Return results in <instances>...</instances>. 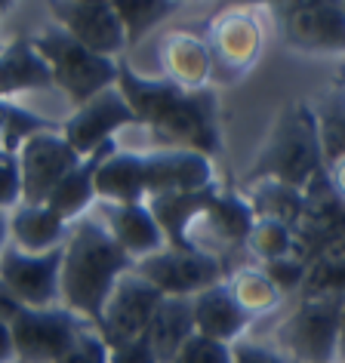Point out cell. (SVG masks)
Segmentation results:
<instances>
[{"instance_id": "obj_1", "label": "cell", "mask_w": 345, "mask_h": 363, "mask_svg": "<svg viewBox=\"0 0 345 363\" xmlns=\"http://www.w3.org/2000/svg\"><path fill=\"white\" fill-rule=\"evenodd\" d=\"M117 89L133 108L136 121L151 126L154 139L170 151H197L204 157L219 154L216 99L204 89H185L170 77L148 80L133 68L117 65Z\"/></svg>"}, {"instance_id": "obj_2", "label": "cell", "mask_w": 345, "mask_h": 363, "mask_svg": "<svg viewBox=\"0 0 345 363\" xmlns=\"http://www.w3.org/2000/svg\"><path fill=\"white\" fill-rule=\"evenodd\" d=\"M133 265L136 262L117 247L99 219L84 216L71 222L62 247V308L96 326L111 289Z\"/></svg>"}, {"instance_id": "obj_3", "label": "cell", "mask_w": 345, "mask_h": 363, "mask_svg": "<svg viewBox=\"0 0 345 363\" xmlns=\"http://www.w3.org/2000/svg\"><path fill=\"white\" fill-rule=\"evenodd\" d=\"M317 172H324V151L314 111L312 105H293L280 114L265 148L247 169V182H280L302 191Z\"/></svg>"}, {"instance_id": "obj_4", "label": "cell", "mask_w": 345, "mask_h": 363, "mask_svg": "<svg viewBox=\"0 0 345 363\" xmlns=\"http://www.w3.org/2000/svg\"><path fill=\"white\" fill-rule=\"evenodd\" d=\"M31 43L40 52V59L47 62L53 84L75 102V108L87 105L89 99H96L105 89L117 86V62L80 47L62 25H47L43 31L34 34Z\"/></svg>"}, {"instance_id": "obj_5", "label": "cell", "mask_w": 345, "mask_h": 363, "mask_svg": "<svg viewBox=\"0 0 345 363\" xmlns=\"http://www.w3.org/2000/svg\"><path fill=\"white\" fill-rule=\"evenodd\" d=\"M345 296L305 298L278 330L280 351L296 363H336Z\"/></svg>"}, {"instance_id": "obj_6", "label": "cell", "mask_w": 345, "mask_h": 363, "mask_svg": "<svg viewBox=\"0 0 345 363\" xmlns=\"http://www.w3.org/2000/svg\"><path fill=\"white\" fill-rule=\"evenodd\" d=\"M87 320L68 308H22L10 320L16 360L19 363H59L75 348Z\"/></svg>"}, {"instance_id": "obj_7", "label": "cell", "mask_w": 345, "mask_h": 363, "mask_svg": "<svg viewBox=\"0 0 345 363\" xmlns=\"http://www.w3.org/2000/svg\"><path fill=\"white\" fill-rule=\"evenodd\" d=\"M160 302H163V293L158 286L148 284L136 268L126 271V274L117 280V286L111 289V296H108L102 317H99V323H96V333L102 335V342L108 348L145 339L148 323Z\"/></svg>"}, {"instance_id": "obj_8", "label": "cell", "mask_w": 345, "mask_h": 363, "mask_svg": "<svg viewBox=\"0 0 345 363\" xmlns=\"http://www.w3.org/2000/svg\"><path fill=\"white\" fill-rule=\"evenodd\" d=\"M0 284L22 308H56V302H62V247L25 252L6 243L0 252Z\"/></svg>"}, {"instance_id": "obj_9", "label": "cell", "mask_w": 345, "mask_h": 363, "mask_svg": "<svg viewBox=\"0 0 345 363\" xmlns=\"http://www.w3.org/2000/svg\"><path fill=\"white\" fill-rule=\"evenodd\" d=\"M133 268L148 284L158 286L163 296H197L204 289L222 284V277H225V262L201 250L163 247L154 256L136 262Z\"/></svg>"}, {"instance_id": "obj_10", "label": "cell", "mask_w": 345, "mask_h": 363, "mask_svg": "<svg viewBox=\"0 0 345 363\" xmlns=\"http://www.w3.org/2000/svg\"><path fill=\"white\" fill-rule=\"evenodd\" d=\"M80 154L65 142L62 133L43 130L31 135L19 148L22 163V203H47L56 185L75 167H80Z\"/></svg>"}, {"instance_id": "obj_11", "label": "cell", "mask_w": 345, "mask_h": 363, "mask_svg": "<svg viewBox=\"0 0 345 363\" xmlns=\"http://www.w3.org/2000/svg\"><path fill=\"white\" fill-rule=\"evenodd\" d=\"M121 126H139V121H136L133 108L126 105V99L121 96V89L111 86L105 93H99L96 99H89L87 105H80L62 123V135L80 157H89L102 145L114 142V133Z\"/></svg>"}, {"instance_id": "obj_12", "label": "cell", "mask_w": 345, "mask_h": 363, "mask_svg": "<svg viewBox=\"0 0 345 363\" xmlns=\"http://www.w3.org/2000/svg\"><path fill=\"white\" fill-rule=\"evenodd\" d=\"M50 16L96 56L111 59L130 43L114 4H50Z\"/></svg>"}, {"instance_id": "obj_13", "label": "cell", "mask_w": 345, "mask_h": 363, "mask_svg": "<svg viewBox=\"0 0 345 363\" xmlns=\"http://www.w3.org/2000/svg\"><path fill=\"white\" fill-rule=\"evenodd\" d=\"M284 38L296 50H345V4H290L278 10Z\"/></svg>"}, {"instance_id": "obj_14", "label": "cell", "mask_w": 345, "mask_h": 363, "mask_svg": "<svg viewBox=\"0 0 345 363\" xmlns=\"http://www.w3.org/2000/svg\"><path fill=\"white\" fill-rule=\"evenodd\" d=\"M145 179H148V201L167 194H192L213 188V167L210 157L197 151L158 148L145 154Z\"/></svg>"}, {"instance_id": "obj_15", "label": "cell", "mask_w": 345, "mask_h": 363, "mask_svg": "<svg viewBox=\"0 0 345 363\" xmlns=\"http://www.w3.org/2000/svg\"><path fill=\"white\" fill-rule=\"evenodd\" d=\"M99 222L105 225V231L114 238V243L121 247L133 262H142L160 252L167 247L158 219L151 216L148 203H108L96 201Z\"/></svg>"}, {"instance_id": "obj_16", "label": "cell", "mask_w": 345, "mask_h": 363, "mask_svg": "<svg viewBox=\"0 0 345 363\" xmlns=\"http://www.w3.org/2000/svg\"><path fill=\"white\" fill-rule=\"evenodd\" d=\"M253 225H256V213H253L250 201H241L238 194H216L213 203L188 228V238L195 231H201V238L192 240L188 247L207 252L210 240L219 243V247H247Z\"/></svg>"}, {"instance_id": "obj_17", "label": "cell", "mask_w": 345, "mask_h": 363, "mask_svg": "<svg viewBox=\"0 0 345 363\" xmlns=\"http://www.w3.org/2000/svg\"><path fill=\"white\" fill-rule=\"evenodd\" d=\"M192 308H195L197 335H207V339L222 342V345H231L253 320V317L243 311V305L234 298L231 286L225 284V280L210 289H204V293L192 296Z\"/></svg>"}, {"instance_id": "obj_18", "label": "cell", "mask_w": 345, "mask_h": 363, "mask_svg": "<svg viewBox=\"0 0 345 363\" xmlns=\"http://www.w3.org/2000/svg\"><path fill=\"white\" fill-rule=\"evenodd\" d=\"M96 201L108 203H145L148 179H145V154L114 151L96 169Z\"/></svg>"}, {"instance_id": "obj_19", "label": "cell", "mask_w": 345, "mask_h": 363, "mask_svg": "<svg viewBox=\"0 0 345 363\" xmlns=\"http://www.w3.org/2000/svg\"><path fill=\"white\" fill-rule=\"evenodd\" d=\"M262 43L259 25L247 13H225L213 31V50H210V65L222 62L225 74H241L247 65H253Z\"/></svg>"}, {"instance_id": "obj_20", "label": "cell", "mask_w": 345, "mask_h": 363, "mask_svg": "<svg viewBox=\"0 0 345 363\" xmlns=\"http://www.w3.org/2000/svg\"><path fill=\"white\" fill-rule=\"evenodd\" d=\"M71 222L47 203H22L10 213V243L25 252H50L65 247Z\"/></svg>"}, {"instance_id": "obj_21", "label": "cell", "mask_w": 345, "mask_h": 363, "mask_svg": "<svg viewBox=\"0 0 345 363\" xmlns=\"http://www.w3.org/2000/svg\"><path fill=\"white\" fill-rule=\"evenodd\" d=\"M195 330V308H192V296H163V302L158 305L145 342L154 351L158 363H170L179 354V348L192 339Z\"/></svg>"}, {"instance_id": "obj_22", "label": "cell", "mask_w": 345, "mask_h": 363, "mask_svg": "<svg viewBox=\"0 0 345 363\" xmlns=\"http://www.w3.org/2000/svg\"><path fill=\"white\" fill-rule=\"evenodd\" d=\"M114 151H117V145L108 142V145H102L99 151L89 154V157L80 160V167L71 169L68 176L56 185V191L47 197V206H50V210L59 213L65 222L84 219L87 210L96 203V169H99V163H102L108 154H114Z\"/></svg>"}, {"instance_id": "obj_23", "label": "cell", "mask_w": 345, "mask_h": 363, "mask_svg": "<svg viewBox=\"0 0 345 363\" xmlns=\"http://www.w3.org/2000/svg\"><path fill=\"white\" fill-rule=\"evenodd\" d=\"M216 194H219L216 188H204V191H192V194H167V197H151V201H145L151 216L158 219L163 238H167V247L192 250L188 247V228H192V222L213 203Z\"/></svg>"}, {"instance_id": "obj_24", "label": "cell", "mask_w": 345, "mask_h": 363, "mask_svg": "<svg viewBox=\"0 0 345 363\" xmlns=\"http://www.w3.org/2000/svg\"><path fill=\"white\" fill-rule=\"evenodd\" d=\"M53 86V74L31 40H13L0 50V99L25 89Z\"/></svg>"}, {"instance_id": "obj_25", "label": "cell", "mask_w": 345, "mask_h": 363, "mask_svg": "<svg viewBox=\"0 0 345 363\" xmlns=\"http://www.w3.org/2000/svg\"><path fill=\"white\" fill-rule=\"evenodd\" d=\"M163 62H167V74L172 84L185 86V89H197L207 80V74L213 71L210 65V50L204 47L195 34H172L170 47L163 52Z\"/></svg>"}, {"instance_id": "obj_26", "label": "cell", "mask_w": 345, "mask_h": 363, "mask_svg": "<svg viewBox=\"0 0 345 363\" xmlns=\"http://www.w3.org/2000/svg\"><path fill=\"white\" fill-rule=\"evenodd\" d=\"M317 121V139H321L324 163L333 167L345 157V89H333L324 96V105L312 108Z\"/></svg>"}, {"instance_id": "obj_27", "label": "cell", "mask_w": 345, "mask_h": 363, "mask_svg": "<svg viewBox=\"0 0 345 363\" xmlns=\"http://www.w3.org/2000/svg\"><path fill=\"white\" fill-rule=\"evenodd\" d=\"M225 284L231 286L234 298L243 305V311H247L250 317L268 311V308L278 305V298H280L275 284L262 274V268H243V271H238V277L225 280Z\"/></svg>"}, {"instance_id": "obj_28", "label": "cell", "mask_w": 345, "mask_h": 363, "mask_svg": "<svg viewBox=\"0 0 345 363\" xmlns=\"http://www.w3.org/2000/svg\"><path fill=\"white\" fill-rule=\"evenodd\" d=\"M247 250L253 252V256H259L262 262L293 256V231L280 222L256 219V225H253V231L247 238Z\"/></svg>"}, {"instance_id": "obj_29", "label": "cell", "mask_w": 345, "mask_h": 363, "mask_svg": "<svg viewBox=\"0 0 345 363\" xmlns=\"http://www.w3.org/2000/svg\"><path fill=\"white\" fill-rule=\"evenodd\" d=\"M117 16L124 22V31H126V40L136 43L148 28H154L160 19H167L172 13V4H114Z\"/></svg>"}, {"instance_id": "obj_30", "label": "cell", "mask_w": 345, "mask_h": 363, "mask_svg": "<svg viewBox=\"0 0 345 363\" xmlns=\"http://www.w3.org/2000/svg\"><path fill=\"white\" fill-rule=\"evenodd\" d=\"M22 206V163L19 151L0 148V210L13 213Z\"/></svg>"}, {"instance_id": "obj_31", "label": "cell", "mask_w": 345, "mask_h": 363, "mask_svg": "<svg viewBox=\"0 0 345 363\" xmlns=\"http://www.w3.org/2000/svg\"><path fill=\"white\" fill-rule=\"evenodd\" d=\"M262 274L275 284L278 293H293V289L305 286L308 265L299 256H280V259L262 262Z\"/></svg>"}, {"instance_id": "obj_32", "label": "cell", "mask_w": 345, "mask_h": 363, "mask_svg": "<svg viewBox=\"0 0 345 363\" xmlns=\"http://www.w3.org/2000/svg\"><path fill=\"white\" fill-rule=\"evenodd\" d=\"M170 363H234V354H231V345L213 342L207 335L195 333Z\"/></svg>"}, {"instance_id": "obj_33", "label": "cell", "mask_w": 345, "mask_h": 363, "mask_svg": "<svg viewBox=\"0 0 345 363\" xmlns=\"http://www.w3.org/2000/svg\"><path fill=\"white\" fill-rule=\"evenodd\" d=\"M105 363H158V357H154V351L148 348V342L136 339V342L117 345V348H108Z\"/></svg>"}, {"instance_id": "obj_34", "label": "cell", "mask_w": 345, "mask_h": 363, "mask_svg": "<svg viewBox=\"0 0 345 363\" xmlns=\"http://www.w3.org/2000/svg\"><path fill=\"white\" fill-rule=\"evenodd\" d=\"M231 354H234V363H284L278 351L271 348H262L256 342H238L231 345Z\"/></svg>"}, {"instance_id": "obj_35", "label": "cell", "mask_w": 345, "mask_h": 363, "mask_svg": "<svg viewBox=\"0 0 345 363\" xmlns=\"http://www.w3.org/2000/svg\"><path fill=\"white\" fill-rule=\"evenodd\" d=\"M16 360V342H13V330L6 320H0V363H13Z\"/></svg>"}, {"instance_id": "obj_36", "label": "cell", "mask_w": 345, "mask_h": 363, "mask_svg": "<svg viewBox=\"0 0 345 363\" xmlns=\"http://www.w3.org/2000/svg\"><path fill=\"white\" fill-rule=\"evenodd\" d=\"M19 311H22V305H19V302H16V298L10 296V289H6L4 284H0V320H6V323H10L13 317L19 314Z\"/></svg>"}, {"instance_id": "obj_37", "label": "cell", "mask_w": 345, "mask_h": 363, "mask_svg": "<svg viewBox=\"0 0 345 363\" xmlns=\"http://www.w3.org/2000/svg\"><path fill=\"white\" fill-rule=\"evenodd\" d=\"M330 185H333V191L339 194V201L345 203V157L330 167Z\"/></svg>"}, {"instance_id": "obj_38", "label": "cell", "mask_w": 345, "mask_h": 363, "mask_svg": "<svg viewBox=\"0 0 345 363\" xmlns=\"http://www.w3.org/2000/svg\"><path fill=\"white\" fill-rule=\"evenodd\" d=\"M6 243H10V213L0 210V252H4Z\"/></svg>"}, {"instance_id": "obj_39", "label": "cell", "mask_w": 345, "mask_h": 363, "mask_svg": "<svg viewBox=\"0 0 345 363\" xmlns=\"http://www.w3.org/2000/svg\"><path fill=\"white\" fill-rule=\"evenodd\" d=\"M336 363H345V305H342V323H339V345H336Z\"/></svg>"}, {"instance_id": "obj_40", "label": "cell", "mask_w": 345, "mask_h": 363, "mask_svg": "<svg viewBox=\"0 0 345 363\" xmlns=\"http://www.w3.org/2000/svg\"><path fill=\"white\" fill-rule=\"evenodd\" d=\"M0 148H4V142H0Z\"/></svg>"}, {"instance_id": "obj_41", "label": "cell", "mask_w": 345, "mask_h": 363, "mask_svg": "<svg viewBox=\"0 0 345 363\" xmlns=\"http://www.w3.org/2000/svg\"><path fill=\"white\" fill-rule=\"evenodd\" d=\"M0 50H4V43H0Z\"/></svg>"}]
</instances>
